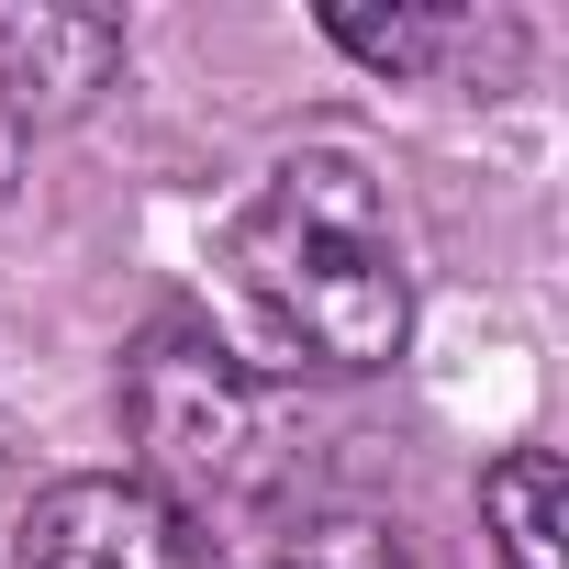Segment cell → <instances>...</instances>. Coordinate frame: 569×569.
I'll return each mask as SVG.
<instances>
[{"mask_svg": "<svg viewBox=\"0 0 569 569\" xmlns=\"http://www.w3.org/2000/svg\"><path fill=\"white\" fill-rule=\"evenodd\" d=\"M223 268H234L268 358H291V369L358 380V369H391L402 336H413V279H402L391 201L347 146L279 157L268 190L234 212Z\"/></svg>", "mask_w": 569, "mask_h": 569, "instance_id": "obj_1", "label": "cell"}, {"mask_svg": "<svg viewBox=\"0 0 569 569\" xmlns=\"http://www.w3.org/2000/svg\"><path fill=\"white\" fill-rule=\"evenodd\" d=\"M123 425H134V480L168 491L179 513L268 480V391L190 313H157L134 336V358H123Z\"/></svg>", "mask_w": 569, "mask_h": 569, "instance_id": "obj_2", "label": "cell"}, {"mask_svg": "<svg viewBox=\"0 0 569 569\" xmlns=\"http://www.w3.org/2000/svg\"><path fill=\"white\" fill-rule=\"evenodd\" d=\"M12 569H223V547L201 536V513H179L134 469H101V480H57L23 513Z\"/></svg>", "mask_w": 569, "mask_h": 569, "instance_id": "obj_3", "label": "cell"}, {"mask_svg": "<svg viewBox=\"0 0 569 569\" xmlns=\"http://www.w3.org/2000/svg\"><path fill=\"white\" fill-rule=\"evenodd\" d=\"M123 68V23L112 12H57V0H34V12H0V112H34V123H57V112H79L101 79Z\"/></svg>", "mask_w": 569, "mask_h": 569, "instance_id": "obj_4", "label": "cell"}, {"mask_svg": "<svg viewBox=\"0 0 569 569\" xmlns=\"http://www.w3.org/2000/svg\"><path fill=\"white\" fill-rule=\"evenodd\" d=\"M480 513H491V547L502 569H569V469L547 447H513L480 469Z\"/></svg>", "mask_w": 569, "mask_h": 569, "instance_id": "obj_5", "label": "cell"}, {"mask_svg": "<svg viewBox=\"0 0 569 569\" xmlns=\"http://www.w3.org/2000/svg\"><path fill=\"white\" fill-rule=\"evenodd\" d=\"M325 34H336L347 57H369V68H391V79H425L436 57H458V34H469V12H358V0H336V12H325Z\"/></svg>", "mask_w": 569, "mask_h": 569, "instance_id": "obj_6", "label": "cell"}, {"mask_svg": "<svg viewBox=\"0 0 569 569\" xmlns=\"http://www.w3.org/2000/svg\"><path fill=\"white\" fill-rule=\"evenodd\" d=\"M279 569H436L391 513H313L291 547H279Z\"/></svg>", "mask_w": 569, "mask_h": 569, "instance_id": "obj_7", "label": "cell"}, {"mask_svg": "<svg viewBox=\"0 0 569 569\" xmlns=\"http://www.w3.org/2000/svg\"><path fill=\"white\" fill-rule=\"evenodd\" d=\"M12 168H23V123L0 112V201H12Z\"/></svg>", "mask_w": 569, "mask_h": 569, "instance_id": "obj_8", "label": "cell"}]
</instances>
